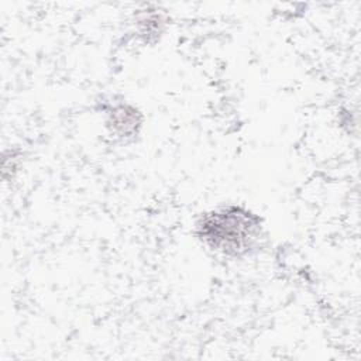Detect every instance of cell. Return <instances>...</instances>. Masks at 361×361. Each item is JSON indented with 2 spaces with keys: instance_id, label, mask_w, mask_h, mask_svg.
Wrapping results in <instances>:
<instances>
[{
  "instance_id": "cell-1",
  "label": "cell",
  "mask_w": 361,
  "mask_h": 361,
  "mask_svg": "<svg viewBox=\"0 0 361 361\" xmlns=\"http://www.w3.org/2000/svg\"><path fill=\"white\" fill-rule=\"evenodd\" d=\"M195 235L216 254L243 258L259 248L264 227L250 209L227 204L203 213L195 224Z\"/></svg>"
},
{
  "instance_id": "cell-2",
  "label": "cell",
  "mask_w": 361,
  "mask_h": 361,
  "mask_svg": "<svg viewBox=\"0 0 361 361\" xmlns=\"http://www.w3.org/2000/svg\"><path fill=\"white\" fill-rule=\"evenodd\" d=\"M106 124L117 138H133L140 133L142 116L137 107L127 102L113 103L106 110Z\"/></svg>"
},
{
  "instance_id": "cell-3",
  "label": "cell",
  "mask_w": 361,
  "mask_h": 361,
  "mask_svg": "<svg viewBox=\"0 0 361 361\" xmlns=\"http://www.w3.org/2000/svg\"><path fill=\"white\" fill-rule=\"evenodd\" d=\"M135 24L138 27V35L145 41H157L158 37L164 32L165 20L161 13L155 11H142L138 14Z\"/></svg>"
}]
</instances>
